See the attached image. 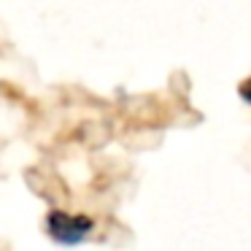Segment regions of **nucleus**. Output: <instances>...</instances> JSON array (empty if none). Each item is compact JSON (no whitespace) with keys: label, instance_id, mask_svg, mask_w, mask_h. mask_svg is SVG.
<instances>
[{"label":"nucleus","instance_id":"1","mask_svg":"<svg viewBox=\"0 0 251 251\" xmlns=\"http://www.w3.org/2000/svg\"><path fill=\"white\" fill-rule=\"evenodd\" d=\"M95 229V222L81 213H65V211H51L46 216V232L54 243L62 246H76L81 240L89 238V232Z\"/></svg>","mask_w":251,"mask_h":251},{"label":"nucleus","instance_id":"2","mask_svg":"<svg viewBox=\"0 0 251 251\" xmlns=\"http://www.w3.org/2000/svg\"><path fill=\"white\" fill-rule=\"evenodd\" d=\"M238 92H240V98H243L246 103H251V78H249V81H243V84H240V89H238Z\"/></svg>","mask_w":251,"mask_h":251}]
</instances>
